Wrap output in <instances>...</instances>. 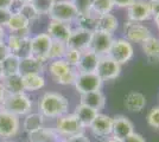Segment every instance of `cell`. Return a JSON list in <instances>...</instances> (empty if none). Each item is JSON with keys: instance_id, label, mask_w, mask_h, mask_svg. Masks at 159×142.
I'll return each mask as SVG.
<instances>
[{"instance_id": "obj_1", "label": "cell", "mask_w": 159, "mask_h": 142, "mask_svg": "<svg viewBox=\"0 0 159 142\" xmlns=\"http://www.w3.org/2000/svg\"><path fill=\"white\" fill-rule=\"evenodd\" d=\"M69 101L60 93H45L38 100V113L44 118H58L68 114Z\"/></svg>"}, {"instance_id": "obj_2", "label": "cell", "mask_w": 159, "mask_h": 142, "mask_svg": "<svg viewBox=\"0 0 159 142\" xmlns=\"http://www.w3.org/2000/svg\"><path fill=\"white\" fill-rule=\"evenodd\" d=\"M0 108L16 116H25L31 113L32 100L25 93L6 95Z\"/></svg>"}, {"instance_id": "obj_3", "label": "cell", "mask_w": 159, "mask_h": 142, "mask_svg": "<svg viewBox=\"0 0 159 142\" xmlns=\"http://www.w3.org/2000/svg\"><path fill=\"white\" fill-rule=\"evenodd\" d=\"M50 20H57L66 24H71L77 18V11L71 1H57L53 2L49 12Z\"/></svg>"}, {"instance_id": "obj_4", "label": "cell", "mask_w": 159, "mask_h": 142, "mask_svg": "<svg viewBox=\"0 0 159 142\" xmlns=\"http://www.w3.org/2000/svg\"><path fill=\"white\" fill-rule=\"evenodd\" d=\"M56 133L61 137H69V136L76 135L79 133L83 131V127L81 126L79 120L74 114H64L60 116L56 120V126H55Z\"/></svg>"}, {"instance_id": "obj_5", "label": "cell", "mask_w": 159, "mask_h": 142, "mask_svg": "<svg viewBox=\"0 0 159 142\" xmlns=\"http://www.w3.org/2000/svg\"><path fill=\"white\" fill-rule=\"evenodd\" d=\"M133 54H134L133 45L125 38L114 39L108 52V56L112 57L115 62H118L120 65L126 64L127 62L131 61L133 58Z\"/></svg>"}, {"instance_id": "obj_6", "label": "cell", "mask_w": 159, "mask_h": 142, "mask_svg": "<svg viewBox=\"0 0 159 142\" xmlns=\"http://www.w3.org/2000/svg\"><path fill=\"white\" fill-rule=\"evenodd\" d=\"M124 36L125 39L132 43H140L143 44L150 37H152V32L147 26L141 23L134 21H125L124 23Z\"/></svg>"}, {"instance_id": "obj_7", "label": "cell", "mask_w": 159, "mask_h": 142, "mask_svg": "<svg viewBox=\"0 0 159 142\" xmlns=\"http://www.w3.org/2000/svg\"><path fill=\"white\" fill-rule=\"evenodd\" d=\"M102 83L103 82L96 72H79L74 85L77 90V93L83 95L92 93V91L101 90Z\"/></svg>"}, {"instance_id": "obj_8", "label": "cell", "mask_w": 159, "mask_h": 142, "mask_svg": "<svg viewBox=\"0 0 159 142\" xmlns=\"http://www.w3.org/2000/svg\"><path fill=\"white\" fill-rule=\"evenodd\" d=\"M20 121L18 116L0 109V140H8L19 133Z\"/></svg>"}, {"instance_id": "obj_9", "label": "cell", "mask_w": 159, "mask_h": 142, "mask_svg": "<svg viewBox=\"0 0 159 142\" xmlns=\"http://www.w3.org/2000/svg\"><path fill=\"white\" fill-rule=\"evenodd\" d=\"M95 72L102 80V82L112 81V80H115L116 77H119L120 72H121V65L118 62L114 61L112 57H109L108 54L101 56Z\"/></svg>"}, {"instance_id": "obj_10", "label": "cell", "mask_w": 159, "mask_h": 142, "mask_svg": "<svg viewBox=\"0 0 159 142\" xmlns=\"http://www.w3.org/2000/svg\"><path fill=\"white\" fill-rule=\"evenodd\" d=\"M114 41L113 34L100 32V31H94L92 33L90 43H89V50L93 51L94 54L98 56H106L109 52V49L112 46V43Z\"/></svg>"}, {"instance_id": "obj_11", "label": "cell", "mask_w": 159, "mask_h": 142, "mask_svg": "<svg viewBox=\"0 0 159 142\" xmlns=\"http://www.w3.org/2000/svg\"><path fill=\"white\" fill-rule=\"evenodd\" d=\"M51 44H52V39L50 38V36L47 32L45 33H38L31 37V39H30L31 56L37 57V58L43 59V61H47L48 54H49Z\"/></svg>"}, {"instance_id": "obj_12", "label": "cell", "mask_w": 159, "mask_h": 142, "mask_svg": "<svg viewBox=\"0 0 159 142\" xmlns=\"http://www.w3.org/2000/svg\"><path fill=\"white\" fill-rule=\"evenodd\" d=\"M127 17H128V20L134 21V23H143L152 18L148 1L135 0L131 6L127 7Z\"/></svg>"}, {"instance_id": "obj_13", "label": "cell", "mask_w": 159, "mask_h": 142, "mask_svg": "<svg viewBox=\"0 0 159 142\" xmlns=\"http://www.w3.org/2000/svg\"><path fill=\"white\" fill-rule=\"evenodd\" d=\"M71 31H73V28L70 26V24L57 20H50L49 25H48L47 33L50 36V38L52 41H62V43L66 44V41L71 34Z\"/></svg>"}, {"instance_id": "obj_14", "label": "cell", "mask_w": 159, "mask_h": 142, "mask_svg": "<svg viewBox=\"0 0 159 142\" xmlns=\"http://www.w3.org/2000/svg\"><path fill=\"white\" fill-rule=\"evenodd\" d=\"M93 32H88L82 28H73L71 34L69 37V39L66 41V46L69 49H75L79 51H84L89 47L90 38H92Z\"/></svg>"}, {"instance_id": "obj_15", "label": "cell", "mask_w": 159, "mask_h": 142, "mask_svg": "<svg viewBox=\"0 0 159 142\" xmlns=\"http://www.w3.org/2000/svg\"><path fill=\"white\" fill-rule=\"evenodd\" d=\"M112 127H113V117H109L103 114H98L95 120L90 124V130L95 136L106 139L112 135Z\"/></svg>"}, {"instance_id": "obj_16", "label": "cell", "mask_w": 159, "mask_h": 142, "mask_svg": "<svg viewBox=\"0 0 159 142\" xmlns=\"http://www.w3.org/2000/svg\"><path fill=\"white\" fill-rule=\"evenodd\" d=\"M134 133V126L126 116L118 115L113 117L112 136L119 140H125L127 136Z\"/></svg>"}, {"instance_id": "obj_17", "label": "cell", "mask_w": 159, "mask_h": 142, "mask_svg": "<svg viewBox=\"0 0 159 142\" xmlns=\"http://www.w3.org/2000/svg\"><path fill=\"white\" fill-rule=\"evenodd\" d=\"M45 62L43 59H39L37 57L29 56L23 59H20V67H19V74L21 76L29 74H40L43 75L45 70Z\"/></svg>"}, {"instance_id": "obj_18", "label": "cell", "mask_w": 159, "mask_h": 142, "mask_svg": "<svg viewBox=\"0 0 159 142\" xmlns=\"http://www.w3.org/2000/svg\"><path fill=\"white\" fill-rule=\"evenodd\" d=\"M99 59L100 56L94 54L89 49H87L84 51H82L81 59L76 67V70L79 72H95L99 64Z\"/></svg>"}, {"instance_id": "obj_19", "label": "cell", "mask_w": 159, "mask_h": 142, "mask_svg": "<svg viewBox=\"0 0 159 142\" xmlns=\"http://www.w3.org/2000/svg\"><path fill=\"white\" fill-rule=\"evenodd\" d=\"M81 104H84L89 108L96 110L98 113H100V110L105 108L106 104V97L103 93L101 90L98 91H92L88 94L81 95Z\"/></svg>"}, {"instance_id": "obj_20", "label": "cell", "mask_w": 159, "mask_h": 142, "mask_svg": "<svg viewBox=\"0 0 159 142\" xmlns=\"http://www.w3.org/2000/svg\"><path fill=\"white\" fill-rule=\"evenodd\" d=\"M0 82L2 83V87H4V89H5L6 95L25 93L24 84H23V77H21V75L20 74L2 77Z\"/></svg>"}, {"instance_id": "obj_21", "label": "cell", "mask_w": 159, "mask_h": 142, "mask_svg": "<svg viewBox=\"0 0 159 142\" xmlns=\"http://www.w3.org/2000/svg\"><path fill=\"white\" fill-rule=\"evenodd\" d=\"M124 105L131 113H140L146 105L145 95L138 91H132L127 94L124 101Z\"/></svg>"}, {"instance_id": "obj_22", "label": "cell", "mask_w": 159, "mask_h": 142, "mask_svg": "<svg viewBox=\"0 0 159 142\" xmlns=\"http://www.w3.org/2000/svg\"><path fill=\"white\" fill-rule=\"evenodd\" d=\"M30 142H61V136L56 133L55 129H50L47 127L38 129L29 134Z\"/></svg>"}, {"instance_id": "obj_23", "label": "cell", "mask_w": 159, "mask_h": 142, "mask_svg": "<svg viewBox=\"0 0 159 142\" xmlns=\"http://www.w3.org/2000/svg\"><path fill=\"white\" fill-rule=\"evenodd\" d=\"M118 26H119L118 18H116L115 15H113L112 13L98 15V20H96V31L113 34L115 31H116Z\"/></svg>"}, {"instance_id": "obj_24", "label": "cell", "mask_w": 159, "mask_h": 142, "mask_svg": "<svg viewBox=\"0 0 159 142\" xmlns=\"http://www.w3.org/2000/svg\"><path fill=\"white\" fill-rule=\"evenodd\" d=\"M98 114L99 113L96 110L89 108L84 104H81V103L75 108V113H74V115L76 116V118L79 120V122L81 123V126L83 128H89L92 122L98 116Z\"/></svg>"}, {"instance_id": "obj_25", "label": "cell", "mask_w": 159, "mask_h": 142, "mask_svg": "<svg viewBox=\"0 0 159 142\" xmlns=\"http://www.w3.org/2000/svg\"><path fill=\"white\" fill-rule=\"evenodd\" d=\"M23 77V84L25 91H37L44 88L45 85V78L40 74H29L21 76Z\"/></svg>"}, {"instance_id": "obj_26", "label": "cell", "mask_w": 159, "mask_h": 142, "mask_svg": "<svg viewBox=\"0 0 159 142\" xmlns=\"http://www.w3.org/2000/svg\"><path fill=\"white\" fill-rule=\"evenodd\" d=\"M43 127H44V117L39 113H30L25 115V118L23 122V128L27 134H31Z\"/></svg>"}, {"instance_id": "obj_27", "label": "cell", "mask_w": 159, "mask_h": 142, "mask_svg": "<svg viewBox=\"0 0 159 142\" xmlns=\"http://www.w3.org/2000/svg\"><path fill=\"white\" fill-rule=\"evenodd\" d=\"M71 69L70 65H68L66 63L64 59H56V61H51L49 67H48V70H49V74L51 76L55 83L60 81L61 78L64 76V75Z\"/></svg>"}, {"instance_id": "obj_28", "label": "cell", "mask_w": 159, "mask_h": 142, "mask_svg": "<svg viewBox=\"0 0 159 142\" xmlns=\"http://www.w3.org/2000/svg\"><path fill=\"white\" fill-rule=\"evenodd\" d=\"M143 51L146 54V57L148 58V61L153 63H158L159 62V38L156 37H150L143 44Z\"/></svg>"}, {"instance_id": "obj_29", "label": "cell", "mask_w": 159, "mask_h": 142, "mask_svg": "<svg viewBox=\"0 0 159 142\" xmlns=\"http://www.w3.org/2000/svg\"><path fill=\"white\" fill-rule=\"evenodd\" d=\"M96 20H98V15L90 12L87 14H79L74 23L76 24L77 28H82L88 32H94L96 31Z\"/></svg>"}, {"instance_id": "obj_30", "label": "cell", "mask_w": 159, "mask_h": 142, "mask_svg": "<svg viewBox=\"0 0 159 142\" xmlns=\"http://www.w3.org/2000/svg\"><path fill=\"white\" fill-rule=\"evenodd\" d=\"M29 27H31V23L27 20L26 18H24L20 13L13 11L5 28H7L12 33V32H18V31L25 30V28H29Z\"/></svg>"}, {"instance_id": "obj_31", "label": "cell", "mask_w": 159, "mask_h": 142, "mask_svg": "<svg viewBox=\"0 0 159 142\" xmlns=\"http://www.w3.org/2000/svg\"><path fill=\"white\" fill-rule=\"evenodd\" d=\"M20 67V58L16 54H11L7 58L1 62V68H2V77L12 76V75L19 74Z\"/></svg>"}, {"instance_id": "obj_32", "label": "cell", "mask_w": 159, "mask_h": 142, "mask_svg": "<svg viewBox=\"0 0 159 142\" xmlns=\"http://www.w3.org/2000/svg\"><path fill=\"white\" fill-rule=\"evenodd\" d=\"M66 50H68V46H66V43L52 41V44H51L50 50H49V54H48L47 61L51 62V61H56V59H63Z\"/></svg>"}, {"instance_id": "obj_33", "label": "cell", "mask_w": 159, "mask_h": 142, "mask_svg": "<svg viewBox=\"0 0 159 142\" xmlns=\"http://www.w3.org/2000/svg\"><path fill=\"white\" fill-rule=\"evenodd\" d=\"M113 8V0H92V12L96 15L112 13Z\"/></svg>"}, {"instance_id": "obj_34", "label": "cell", "mask_w": 159, "mask_h": 142, "mask_svg": "<svg viewBox=\"0 0 159 142\" xmlns=\"http://www.w3.org/2000/svg\"><path fill=\"white\" fill-rule=\"evenodd\" d=\"M16 12H18L24 18H26L31 24H32L33 21L38 20L40 18V14L37 12V10L34 8L32 2H30V4H20V6L17 8Z\"/></svg>"}, {"instance_id": "obj_35", "label": "cell", "mask_w": 159, "mask_h": 142, "mask_svg": "<svg viewBox=\"0 0 159 142\" xmlns=\"http://www.w3.org/2000/svg\"><path fill=\"white\" fill-rule=\"evenodd\" d=\"M81 54L82 52L79 51V50H75V49H69L66 50V54L63 57V59L66 61V63L68 65H70L71 68H76L77 64H79L80 59H81Z\"/></svg>"}, {"instance_id": "obj_36", "label": "cell", "mask_w": 159, "mask_h": 142, "mask_svg": "<svg viewBox=\"0 0 159 142\" xmlns=\"http://www.w3.org/2000/svg\"><path fill=\"white\" fill-rule=\"evenodd\" d=\"M77 14H87L92 12V0H71Z\"/></svg>"}, {"instance_id": "obj_37", "label": "cell", "mask_w": 159, "mask_h": 142, "mask_svg": "<svg viewBox=\"0 0 159 142\" xmlns=\"http://www.w3.org/2000/svg\"><path fill=\"white\" fill-rule=\"evenodd\" d=\"M52 4V0H33L32 1V5L40 15L42 14H49Z\"/></svg>"}, {"instance_id": "obj_38", "label": "cell", "mask_w": 159, "mask_h": 142, "mask_svg": "<svg viewBox=\"0 0 159 142\" xmlns=\"http://www.w3.org/2000/svg\"><path fill=\"white\" fill-rule=\"evenodd\" d=\"M147 123L152 128L159 129V105L153 107L147 114Z\"/></svg>"}, {"instance_id": "obj_39", "label": "cell", "mask_w": 159, "mask_h": 142, "mask_svg": "<svg viewBox=\"0 0 159 142\" xmlns=\"http://www.w3.org/2000/svg\"><path fill=\"white\" fill-rule=\"evenodd\" d=\"M12 10H2L0 8V26L6 27L7 23L10 20L11 15H12Z\"/></svg>"}, {"instance_id": "obj_40", "label": "cell", "mask_w": 159, "mask_h": 142, "mask_svg": "<svg viewBox=\"0 0 159 142\" xmlns=\"http://www.w3.org/2000/svg\"><path fill=\"white\" fill-rule=\"evenodd\" d=\"M62 142H90V141H89V139L86 136V134L82 131V133H79L76 135L69 136L66 139H63Z\"/></svg>"}, {"instance_id": "obj_41", "label": "cell", "mask_w": 159, "mask_h": 142, "mask_svg": "<svg viewBox=\"0 0 159 142\" xmlns=\"http://www.w3.org/2000/svg\"><path fill=\"white\" fill-rule=\"evenodd\" d=\"M11 54L12 52H11V50L7 46L6 41H1L0 43V63L4 61L5 58H7Z\"/></svg>"}, {"instance_id": "obj_42", "label": "cell", "mask_w": 159, "mask_h": 142, "mask_svg": "<svg viewBox=\"0 0 159 142\" xmlns=\"http://www.w3.org/2000/svg\"><path fill=\"white\" fill-rule=\"evenodd\" d=\"M150 5V11H151V17H157L159 15V0H151L148 1Z\"/></svg>"}, {"instance_id": "obj_43", "label": "cell", "mask_w": 159, "mask_h": 142, "mask_svg": "<svg viewBox=\"0 0 159 142\" xmlns=\"http://www.w3.org/2000/svg\"><path fill=\"white\" fill-rule=\"evenodd\" d=\"M122 142H146V141L140 134H138V133H132L129 136H127L125 140H122Z\"/></svg>"}, {"instance_id": "obj_44", "label": "cell", "mask_w": 159, "mask_h": 142, "mask_svg": "<svg viewBox=\"0 0 159 142\" xmlns=\"http://www.w3.org/2000/svg\"><path fill=\"white\" fill-rule=\"evenodd\" d=\"M135 0H113V4H114V7H121V8H127L128 6H131Z\"/></svg>"}, {"instance_id": "obj_45", "label": "cell", "mask_w": 159, "mask_h": 142, "mask_svg": "<svg viewBox=\"0 0 159 142\" xmlns=\"http://www.w3.org/2000/svg\"><path fill=\"white\" fill-rule=\"evenodd\" d=\"M14 0H0V8L2 10H12L14 5Z\"/></svg>"}, {"instance_id": "obj_46", "label": "cell", "mask_w": 159, "mask_h": 142, "mask_svg": "<svg viewBox=\"0 0 159 142\" xmlns=\"http://www.w3.org/2000/svg\"><path fill=\"white\" fill-rule=\"evenodd\" d=\"M5 96H6L5 89H4V87H2V83L0 82V105H1V103H2V101H4Z\"/></svg>"}, {"instance_id": "obj_47", "label": "cell", "mask_w": 159, "mask_h": 142, "mask_svg": "<svg viewBox=\"0 0 159 142\" xmlns=\"http://www.w3.org/2000/svg\"><path fill=\"white\" fill-rule=\"evenodd\" d=\"M5 37H6V28L0 26V43L5 41Z\"/></svg>"}, {"instance_id": "obj_48", "label": "cell", "mask_w": 159, "mask_h": 142, "mask_svg": "<svg viewBox=\"0 0 159 142\" xmlns=\"http://www.w3.org/2000/svg\"><path fill=\"white\" fill-rule=\"evenodd\" d=\"M102 142H122V140H119V139L113 137V136H108V137H106Z\"/></svg>"}, {"instance_id": "obj_49", "label": "cell", "mask_w": 159, "mask_h": 142, "mask_svg": "<svg viewBox=\"0 0 159 142\" xmlns=\"http://www.w3.org/2000/svg\"><path fill=\"white\" fill-rule=\"evenodd\" d=\"M16 2H19V4H30L32 2L33 0H14Z\"/></svg>"}, {"instance_id": "obj_50", "label": "cell", "mask_w": 159, "mask_h": 142, "mask_svg": "<svg viewBox=\"0 0 159 142\" xmlns=\"http://www.w3.org/2000/svg\"><path fill=\"white\" fill-rule=\"evenodd\" d=\"M2 78V68H1V63H0V81Z\"/></svg>"}, {"instance_id": "obj_51", "label": "cell", "mask_w": 159, "mask_h": 142, "mask_svg": "<svg viewBox=\"0 0 159 142\" xmlns=\"http://www.w3.org/2000/svg\"><path fill=\"white\" fill-rule=\"evenodd\" d=\"M0 142H14V141H11V140H1Z\"/></svg>"}, {"instance_id": "obj_52", "label": "cell", "mask_w": 159, "mask_h": 142, "mask_svg": "<svg viewBox=\"0 0 159 142\" xmlns=\"http://www.w3.org/2000/svg\"><path fill=\"white\" fill-rule=\"evenodd\" d=\"M147 1H151V0H147Z\"/></svg>"}, {"instance_id": "obj_53", "label": "cell", "mask_w": 159, "mask_h": 142, "mask_svg": "<svg viewBox=\"0 0 159 142\" xmlns=\"http://www.w3.org/2000/svg\"><path fill=\"white\" fill-rule=\"evenodd\" d=\"M158 30H159V25H158Z\"/></svg>"}, {"instance_id": "obj_54", "label": "cell", "mask_w": 159, "mask_h": 142, "mask_svg": "<svg viewBox=\"0 0 159 142\" xmlns=\"http://www.w3.org/2000/svg\"><path fill=\"white\" fill-rule=\"evenodd\" d=\"M0 109H1V108H0Z\"/></svg>"}, {"instance_id": "obj_55", "label": "cell", "mask_w": 159, "mask_h": 142, "mask_svg": "<svg viewBox=\"0 0 159 142\" xmlns=\"http://www.w3.org/2000/svg\"><path fill=\"white\" fill-rule=\"evenodd\" d=\"M61 142H62V141H61Z\"/></svg>"}]
</instances>
